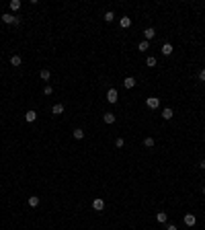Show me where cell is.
<instances>
[{
	"label": "cell",
	"mask_w": 205,
	"mask_h": 230,
	"mask_svg": "<svg viewBox=\"0 0 205 230\" xmlns=\"http://www.w3.org/2000/svg\"><path fill=\"white\" fill-rule=\"evenodd\" d=\"M144 146H148V148H154V138H146V140H144Z\"/></svg>",
	"instance_id": "obj_23"
},
{
	"label": "cell",
	"mask_w": 205,
	"mask_h": 230,
	"mask_svg": "<svg viewBox=\"0 0 205 230\" xmlns=\"http://www.w3.org/2000/svg\"><path fill=\"white\" fill-rule=\"evenodd\" d=\"M144 37H146V41H152V39L156 37V31L150 27V29H146V31H144Z\"/></svg>",
	"instance_id": "obj_8"
},
{
	"label": "cell",
	"mask_w": 205,
	"mask_h": 230,
	"mask_svg": "<svg viewBox=\"0 0 205 230\" xmlns=\"http://www.w3.org/2000/svg\"><path fill=\"white\" fill-rule=\"evenodd\" d=\"M51 113H54V115H62V113H64V105L56 103L54 107H51Z\"/></svg>",
	"instance_id": "obj_10"
},
{
	"label": "cell",
	"mask_w": 205,
	"mask_h": 230,
	"mask_svg": "<svg viewBox=\"0 0 205 230\" xmlns=\"http://www.w3.org/2000/svg\"><path fill=\"white\" fill-rule=\"evenodd\" d=\"M172 49H174V47H172L170 43H164V45H162V49H160V51H162L164 56H170V54H172Z\"/></svg>",
	"instance_id": "obj_12"
},
{
	"label": "cell",
	"mask_w": 205,
	"mask_h": 230,
	"mask_svg": "<svg viewBox=\"0 0 205 230\" xmlns=\"http://www.w3.org/2000/svg\"><path fill=\"white\" fill-rule=\"evenodd\" d=\"M199 78H201V80H203V82H205V68H203V70H201V72H199Z\"/></svg>",
	"instance_id": "obj_26"
},
{
	"label": "cell",
	"mask_w": 205,
	"mask_h": 230,
	"mask_svg": "<svg viewBox=\"0 0 205 230\" xmlns=\"http://www.w3.org/2000/svg\"><path fill=\"white\" fill-rule=\"evenodd\" d=\"M2 21H4L6 25H19L21 23V19L14 17V14H11V12H4V14H2Z\"/></svg>",
	"instance_id": "obj_1"
},
{
	"label": "cell",
	"mask_w": 205,
	"mask_h": 230,
	"mask_svg": "<svg viewBox=\"0 0 205 230\" xmlns=\"http://www.w3.org/2000/svg\"><path fill=\"white\" fill-rule=\"evenodd\" d=\"M146 64H148L150 68H154V66H156V58H154V56H148V60H146Z\"/></svg>",
	"instance_id": "obj_21"
},
{
	"label": "cell",
	"mask_w": 205,
	"mask_h": 230,
	"mask_svg": "<svg viewBox=\"0 0 205 230\" xmlns=\"http://www.w3.org/2000/svg\"><path fill=\"white\" fill-rule=\"evenodd\" d=\"M203 193H205V187H203Z\"/></svg>",
	"instance_id": "obj_29"
},
{
	"label": "cell",
	"mask_w": 205,
	"mask_h": 230,
	"mask_svg": "<svg viewBox=\"0 0 205 230\" xmlns=\"http://www.w3.org/2000/svg\"><path fill=\"white\" fill-rule=\"evenodd\" d=\"M39 76H41V80H49V78H51V72H49V70H41Z\"/></svg>",
	"instance_id": "obj_16"
},
{
	"label": "cell",
	"mask_w": 205,
	"mask_h": 230,
	"mask_svg": "<svg viewBox=\"0 0 205 230\" xmlns=\"http://www.w3.org/2000/svg\"><path fill=\"white\" fill-rule=\"evenodd\" d=\"M29 206H31V207H37V206H39V197H37V195H31V197H29Z\"/></svg>",
	"instance_id": "obj_15"
},
{
	"label": "cell",
	"mask_w": 205,
	"mask_h": 230,
	"mask_svg": "<svg viewBox=\"0 0 205 230\" xmlns=\"http://www.w3.org/2000/svg\"><path fill=\"white\" fill-rule=\"evenodd\" d=\"M43 92H45V95H51V92H54V89H51V86H49V84H47L45 89H43Z\"/></svg>",
	"instance_id": "obj_25"
},
{
	"label": "cell",
	"mask_w": 205,
	"mask_h": 230,
	"mask_svg": "<svg viewBox=\"0 0 205 230\" xmlns=\"http://www.w3.org/2000/svg\"><path fill=\"white\" fill-rule=\"evenodd\" d=\"M172 115H174V111H172L170 107H166V109H162V117H164V119H172Z\"/></svg>",
	"instance_id": "obj_13"
},
{
	"label": "cell",
	"mask_w": 205,
	"mask_h": 230,
	"mask_svg": "<svg viewBox=\"0 0 205 230\" xmlns=\"http://www.w3.org/2000/svg\"><path fill=\"white\" fill-rule=\"evenodd\" d=\"M195 222H197V218H195L193 214H185V224L187 226H195Z\"/></svg>",
	"instance_id": "obj_7"
},
{
	"label": "cell",
	"mask_w": 205,
	"mask_h": 230,
	"mask_svg": "<svg viewBox=\"0 0 205 230\" xmlns=\"http://www.w3.org/2000/svg\"><path fill=\"white\" fill-rule=\"evenodd\" d=\"M146 105H148L150 109H158V107H160V99H156V97H150V99H146Z\"/></svg>",
	"instance_id": "obj_3"
},
{
	"label": "cell",
	"mask_w": 205,
	"mask_h": 230,
	"mask_svg": "<svg viewBox=\"0 0 205 230\" xmlns=\"http://www.w3.org/2000/svg\"><path fill=\"white\" fill-rule=\"evenodd\" d=\"M148 47H150V41H146V39H144V41H142V43L137 45V49H139V51H146Z\"/></svg>",
	"instance_id": "obj_20"
},
{
	"label": "cell",
	"mask_w": 205,
	"mask_h": 230,
	"mask_svg": "<svg viewBox=\"0 0 205 230\" xmlns=\"http://www.w3.org/2000/svg\"><path fill=\"white\" fill-rule=\"evenodd\" d=\"M156 220H158V222H162V224H164V222L168 220V216H166V212H158V214H156Z\"/></svg>",
	"instance_id": "obj_14"
},
{
	"label": "cell",
	"mask_w": 205,
	"mask_h": 230,
	"mask_svg": "<svg viewBox=\"0 0 205 230\" xmlns=\"http://www.w3.org/2000/svg\"><path fill=\"white\" fill-rule=\"evenodd\" d=\"M11 8H12V11H19V8H21V0H12Z\"/></svg>",
	"instance_id": "obj_22"
},
{
	"label": "cell",
	"mask_w": 205,
	"mask_h": 230,
	"mask_svg": "<svg viewBox=\"0 0 205 230\" xmlns=\"http://www.w3.org/2000/svg\"><path fill=\"white\" fill-rule=\"evenodd\" d=\"M113 19H115V12L113 11H107V12H105V21H107V23H111Z\"/></svg>",
	"instance_id": "obj_18"
},
{
	"label": "cell",
	"mask_w": 205,
	"mask_h": 230,
	"mask_svg": "<svg viewBox=\"0 0 205 230\" xmlns=\"http://www.w3.org/2000/svg\"><path fill=\"white\" fill-rule=\"evenodd\" d=\"M166 230H176V226H174V224H168V226H166Z\"/></svg>",
	"instance_id": "obj_27"
},
{
	"label": "cell",
	"mask_w": 205,
	"mask_h": 230,
	"mask_svg": "<svg viewBox=\"0 0 205 230\" xmlns=\"http://www.w3.org/2000/svg\"><path fill=\"white\" fill-rule=\"evenodd\" d=\"M25 119H27V121H29V123H33L35 119H37V113H35L33 109H29V111H27V113H25Z\"/></svg>",
	"instance_id": "obj_6"
},
{
	"label": "cell",
	"mask_w": 205,
	"mask_h": 230,
	"mask_svg": "<svg viewBox=\"0 0 205 230\" xmlns=\"http://www.w3.org/2000/svg\"><path fill=\"white\" fill-rule=\"evenodd\" d=\"M119 25H121L123 29H127V27H131V19H129V17H121V19H119Z\"/></svg>",
	"instance_id": "obj_11"
},
{
	"label": "cell",
	"mask_w": 205,
	"mask_h": 230,
	"mask_svg": "<svg viewBox=\"0 0 205 230\" xmlns=\"http://www.w3.org/2000/svg\"><path fill=\"white\" fill-rule=\"evenodd\" d=\"M74 138H76V140H82V138H84V129L76 127V129H74Z\"/></svg>",
	"instance_id": "obj_17"
},
{
	"label": "cell",
	"mask_w": 205,
	"mask_h": 230,
	"mask_svg": "<svg viewBox=\"0 0 205 230\" xmlns=\"http://www.w3.org/2000/svg\"><path fill=\"white\" fill-rule=\"evenodd\" d=\"M107 101H109V103H117V101H119V92L115 91V89H109V91H107Z\"/></svg>",
	"instance_id": "obj_2"
},
{
	"label": "cell",
	"mask_w": 205,
	"mask_h": 230,
	"mask_svg": "<svg viewBox=\"0 0 205 230\" xmlns=\"http://www.w3.org/2000/svg\"><path fill=\"white\" fill-rule=\"evenodd\" d=\"M123 86H125V89H133V86H136V78H133V76H127L125 80H123Z\"/></svg>",
	"instance_id": "obj_5"
},
{
	"label": "cell",
	"mask_w": 205,
	"mask_h": 230,
	"mask_svg": "<svg viewBox=\"0 0 205 230\" xmlns=\"http://www.w3.org/2000/svg\"><path fill=\"white\" fill-rule=\"evenodd\" d=\"M102 121H105V123H109V126H111V123H115V113H105V115H102Z\"/></svg>",
	"instance_id": "obj_9"
},
{
	"label": "cell",
	"mask_w": 205,
	"mask_h": 230,
	"mask_svg": "<svg viewBox=\"0 0 205 230\" xmlns=\"http://www.w3.org/2000/svg\"><path fill=\"white\" fill-rule=\"evenodd\" d=\"M203 138H205V134H203Z\"/></svg>",
	"instance_id": "obj_30"
},
{
	"label": "cell",
	"mask_w": 205,
	"mask_h": 230,
	"mask_svg": "<svg viewBox=\"0 0 205 230\" xmlns=\"http://www.w3.org/2000/svg\"><path fill=\"white\" fill-rule=\"evenodd\" d=\"M115 146H117V148H123V146H125V140H123V138H117V140H115Z\"/></svg>",
	"instance_id": "obj_24"
},
{
	"label": "cell",
	"mask_w": 205,
	"mask_h": 230,
	"mask_svg": "<svg viewBox=\"0 0 205 230\" xmlns=\"http://www.w3.org/2000/svg\"><path fill=\"white\" fill-rule=\"evenodd\" d=\"M201 169H203V171H205V160H201Z\"/></svg>",
	"instance_id": "obj_28"
},
{
	"label": "cell",
	"mask_w": 205,
	"mask_h": 230,
	"mask_svg": "<svg viewBox=\"0 0 205 230\" xmlns=\"http://www.w3.org/2000/svg\"><path fill=\"white\" fill-rule=\"evenodd\" d=\"M21 62H23V60H21V56H12L11 58V64H12V66H21Z\"/></svg>",
	"instance_id": "obj_19"
},
{
	"label": "cell",
	"mask_w": 205,
	"mask_h": 230,
	"mask_svg": "<svg viewBox=\"0 0 205 230\" xmlns=\"http://www.w3.org/2000/svg\"><path fill=\"white\" fill-rule=\"evenodd\" d=\"M92 210H96V212H102V210H105V201H102L101 197H96V199L92 201Z\"/></svg>",
	"instance_id": "obj_4"
}]
</instances>
